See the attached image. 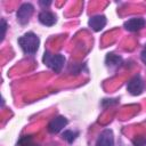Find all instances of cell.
I'll return each instance as SVG.
<instances>
[{
	"instance_id": "obj_1",
	"label": "cell",
	"mask_w": 146,
	"mask_h": 146,
	"mask_svg": "<svg viewBox=\"0 0 146 146\" xmlns=\"http://www.w3.org/2000/svg\"><path fill=\"white\" fill-rule=\"evenodd\" d=\"M39 43H40L39 38L32 32H29L18 39V44L21 46L22 50L27 55L35 54L39 48Z\"/></svg>"
},
{
	"instance_id": "obj_2",
	"label": "cell",
	"mask_w": 146,
	"mask_h": 146,
	"mask_svg": "<svg viewBox=\"0 0 146 146\" xmlns=\"http://www.w3.org/2000/svg\"><path fill=\"white\" fill-rule=\"evenodd\" d=\"M42 60L48 67H50L52 71L58 73L62 71V68L64 66L65 57L63 55H50L49 52H44Z\"/></svg>"
},
{
	"instance_id": "obj_3",
	"label": "cell",
	"mask_w": 146,
	"mask_h": 146,
	"mask_svg": "<svg viewBox=\"0 0 146 146\" xmlns=\"http://www.w3.org/2000/svg\"><path fill=\"white\" fill-rule=\"evenodd\" d=\"M33 9L34 8L31 3H23L17 11V21L21 24H26L33 14Z\"/></svg>"
},
{
	"instance_id": "obj_4",
	"label": "cell",
	"mask_w": 146,
	"mask_h": 146,
	"mask_svg": "<svg viewBox=\"0 0 146 146\" xmlns=\"http://www.w3.org/2000/svg\"><path fill=\"white\" fill-rule=\"evenodd\" d=\"M127 89H128V91H129L131 95H133V96L140 95V94L143 92V89H144V82H143L141 78H140L139 75L133 76V78L128 82Z\"/></svg>"
},
{
	"instance_id": "obj_5",
	"label": "cell",
	"mask_w": 146,
	"mask_h": 146,
	"mask_svg": "<svg viewBox=\"0 0 146 146\" xmlns=\"http://www.w3.org/2000/svg\"><path fill=\"white\" fill-rule=\"evenodd\" d=\"M96 146H114V136L112 130H104L97 138Z\"/></svg>"
},
{
	"instance_id": "obj_6",
	"label": "cell",
	"mask_w": 146,
	"mask_h": 146,
	"mask_svg": "<svg viewBox=\"0 0 146 146\" xmlns=\"http://www.w3.org/2000/svg\"><path fill=\"white\" fill-rule=\"evenodd\" d=\"M67 124V120L64 116H57L52 119L48 124V130L51 133H58L65 125Z\"/></svg>"
},
{
	"instance_id": "obj_7",
	"label": "cell",
	"mask_w": 146,
	"mask_h": 146,
	"mask_svg": "<svg viewBox=\"0 0 146 146\" xmlns=\"http://www.w3.org/2000/svg\"><path fill=\"white\" fill-rule=\"evenodd\" d=\"M88 24H89V26H90L94 31L98 32V31H100V30H103V29L105 27V25H106V17H105L104 15H96V16H92V17H90Z\"/></svg>"
},
{
	"instance_id": "obj_8",
	"label": "cell",
	"mask_w": 146,
	"mask_h": 146,
	"mask_svg": "<svg viewBox=\"0 0 146 146\" xmlns=\"http://www.w3.org/2000/svg\"><path fill=\"white\" fill-rule=\"evenodd\" d=\"M146 22L144 18H131L127 22H124V27L125 30L130 31V32H136L141 30L145 26Z\"/></svg>"
},
{
	"instance_id": "obj_9",
	"label": "cell",
	"mask_w": 146,
	"mask_h": 146,
	"mask_svg": "<svg viewBox=\"0 0 146 146\" xmlns=\"http://www.w3.org/2000/svg\"><path fill=\"white\" fill-rule=\"evenodd\" d=\"M39 21L41 24H43L46 26H51L56 23V16L50 11L43 10L39 14Z\"/></svg>"
},
{
	"instance_id": "obj_10",
	"label": "cell",
	"mask_w": 146,
	"mask_h": 146,
	"mask_svg": "<svg viewBox=\"0 0 146 146\" xmlns=\"http://www.w3.org/2000/svg\"><path fill=\"white\" fill-rule=\"evenodd\" d=\"M106 65L107 66H117L121 62H122V58L115 54H108L106 56Z\"/></svg>"
},
{
	"instance_id": "obj_11",
	"label": "cell",
	"mask_w": 146,
	"mask_h": 146,
	"mask_svg": "<svg viewBox=\"0 0 146 146\" xmlns=\"http://www.w3.org/2000/svg\"><path fill=\"white\" fill-rule=\"evenodd\" d=\"M18 146H38V145L33 141V138L31 136H23L18 140Z\"/></svg>"
},
{
	"instance_id": "obj_12",
	"label": "cell",
	"mask_w": 146,
	"mask_h": 146,
	"mask_svg": "<svg viewBox=\"0 0 146 146\" xmlns=\"http://www.w3.org/2000/svg\"><path fill=\"white\" fill-rule=\"evenodd\" d=\"M76 137H78V132H76V131L66 130V131L63 132V138H64L67 143H73Z\"/></svg>"
},
{
	"instance_id": "obj_13",
	"label": "cell",
	"mask_w": 146,
	"mask_h": 146,
	"mask_svg": "<svg viewBox=\"0 0 146 146\" xmlns=\"http://www.w3.org/2000/svg\"><path fill=\"white\" fill-rule=\"evenodd\" d=\"M1 24H2V35H1V39L5 38V34H6V30H7V24H6V21L5 19H1Z\"/></svg>"
},
{
	"instance_id": "obj_14",
	"label": "cell",
	"mask_w": 146,
	"mask_h": 146,
	"mask_svg": "<svg viewBox=\"0 0 146 146\" xmlns=\"http://www.w3.org/2000/svg\"><path fill=\"white\" fill-rule=\"evenodd\" d=\"M140 58H141L143 63L146 65V44H145V47H144V49H143V51L140 54Z\"/></svg>"
},
{
	"instance_id": "obj_15",
	"label": "cell",
	"mask_w": 146,
	"mask_h": 146,
	"mask_svg": "<svg viewBox=\"0 0 146 146\" xmlns=\"http://www.w3.org/2000/svg\"><path fill=\"white\" fill-rule=\"evenodd\" d=\"M133 144L136 145V146H143L144 144H145V139H138V140H133Z\"/></svg>"
},
{
	"instance_id": "obj_16",
	"label": "cell",
	"mask_w": 146,
	"mask_h": 146,
	"mask_svg": "<svg viewBox=\"0 0 146 146\" xmlns=\"http://www.w3.org/2000/svg\"><path fill=\"white\" fill-rule=\"evenodd\" d=\"M51 2L50 1H48V2H43V1H40V5H46V6H49Z\"/></svg>"
}]
</instances>
